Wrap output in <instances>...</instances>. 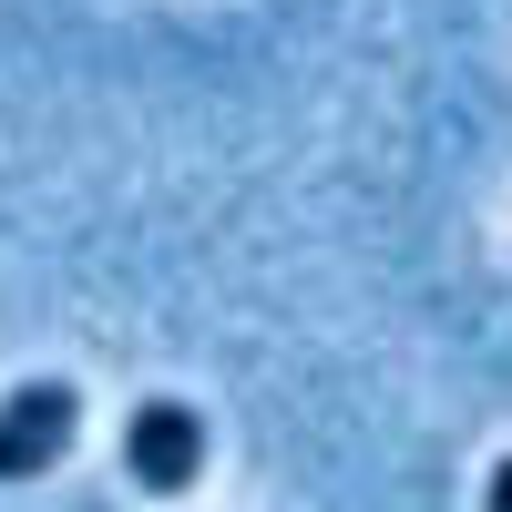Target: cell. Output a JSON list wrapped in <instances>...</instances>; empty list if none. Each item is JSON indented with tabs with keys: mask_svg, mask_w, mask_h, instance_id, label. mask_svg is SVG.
Segmentation results:
<instances>
[{
	"mask_svg": "<svg viewBox=\"0 0 512 512\" xmlns=\"http://www.w3.org/2000/svg\"><path fill=\"white\" fill-rule=\"evenodd\" d=\"M72 431H82V390L72 379H21V390L0 400V482L52 472V461L72 451Z\"/></svg>",
	"mask_w": 512,
	"mask_h": 512,
	"instance_id": "1",
	"label": "cell"
},
{
	"mask_svg": "<svg viewBox=\"0 0 512 512\" xmlns=\"http://www.w3.org/2000/svg\"><path fill=\"white\" fill-rule=\"evenodd\" d=\"M123 472H134L154 502H175L205 482V420L185 400H144L134 420H123Z\"/></svg>",
	"mask_w": 512,
	"mask_h": 512,
	"instance_id": "2",
	"label": "cell"
},
{
	"mask_svg": "<svg viewBox=\"0 0 512 512\" xmlns=\"http://www.w3.org/2000/svg\"><path fill=\"white\" fill-rule=\"evenodd\" d=\"M482 512H512V451L492 461V482H482Z\"/></svg>",
	"mask_w": 512,
	"mask_h": 512,
	"instance_id": "3",
	"label": "cell"
}]
</instances>
